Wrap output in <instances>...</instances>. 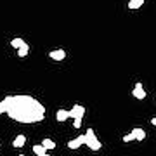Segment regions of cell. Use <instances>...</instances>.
I'll use <instances>...</instances> for the list:
<instances>
[{
  "label": "cell",
  "mask_w": 156,
  "mask_h": 156,
  "mask_svg": "<svg viewBox=\"0 0 156 156\" xmlns=\"http://www.w3.org/2000/svg\"><path fill=\"white\" fill-rule=\"evenodd\" d=\"M85 146H89L90 151H99L101 147H102L101 140L97 139V135H95V132L92 128H89V130L85 132Z\"/></svg>",
  "instance_id": "cell-2"
},
{
  "label": "cell",
  "mask_w": 156,
  "mask_h": 156,
  "mask_svg": "<svg viewBox=\"0 0 156 156\" xmlns=\"http://www.w3.org/2000/svg\"><path fill=\"white\" fill-rule=\"evenodd\" d=\"M85 115V108L82 106V104H75V106L69 109V116L73 118V120H76V118H83Z\"/></svg>",
  "instance_id": "cell-3"
},
{
  "label": "cell",
  "mask_w": 156,
  "mask_h": 156,
  "mask_svg": "<svg viewBox=\"0 0 156 156\" xmlns=\"http://www.w3.org/2000/svg\"><path fill=\"white\" fill-rule=\"evenodd\" d=\"M19 156H26V154H19Z\"/></svg>",
  "instance_id": "cell-20"
},
{
  "label": "cell",
  "mask_w": 156,
  "mask_h": 156,
  "mask_svg": "<svg viewBox=\"0 0 156 156\" xmlns=\"http://www.w3.org/2000/svg\"><path fill=\"white\" fill-rule=\"evenodd\" d=\"M151 125H154L156 127V118H151Z\"/></svg>",
  "instance_id": "cell-18"
},
{
  "label": "cell",
  "mask_w": 156,
  "mask_h": 156,
  "mask_svg": "<svg viewBox=\"0 0 156 156\" xmlns=\"http://www.w3.org/2000/svg\"><path fill=\"white\" fill-rule=\"evenodd\" d=\"M7 113V99H2L0 101V115Z\"/></svg>",
  "instance_id": "cell-16"
},
{
  "label": "cell",
  "mask_w": 156,
  "mask_h": 156,
  "mask_svg": "<svg viewBox=\"0 0 156 156\" xmlns=\"http://www.w3.org/2000/svg\"><path fill=\"white\" fill-rule=\"evenodd\" d=\"M144 5V0H130L128 2V9H139Z\"/></svg>",
  "instance_id": "cell-12"
},
{
  "label": "cell",
  "mask_w": 156,
  "mask_h": 156,
  "mask_svg": "<svg viewBox=\"0 0 156 156\" xmlns=\"http://www.w3.org/2000/svg\"><path fill=\"white\" fill-rule=\"evenodd\" d=\"M80 146H85V134L78 135L76 139H71L68 142V147H69V149H78Z\"/></svg>",
  "instance_id": "cell-6"
},
{
  "label": "cell",
  "mask_w": 156,
  "mask_h": 156,
  "mask_svg": "<svg viewBox=\"0 0 156 156\" xmlns=\"http://www.w3.org/2000/svg\"><path fill=\"white\" fill-rule=\"evenodd\" d=\"M132 95H134L135 99H139V101L146 99V90H144V87H142V83H140V82H137V83L134 85V90H132Z\"/></svg>",
  "instance_id": "cell-4"
},
{
  "label": "cell",
  "mask_w": 156,
  "mask_h": 156,
  "mask_svg": "<svg viewBox=\"0 0 156 156\" xmlns=\"http://www.w3.org/2000/svg\"><path fill=\"white\" fill-rule=\"evenodd\" d=\"M33 153L37 156H42V154H45V153H47V149H45L44 146H42V142H40V144H35L33 146Z\"/></svg>",
  "instance_id": "cell-11"
},
{
  "label": "cell",
  "mask_w": 156,
  "mask_h": 156,
  "mask_svg": "<svg viewBox=\"0 0 156 156\" xmlns=\"http://www.w3.org/2000/svg\"><path fill=\"white\" fill-rule=\"evenodd\" d=\"M42 146L49 151V149H54V147H56V142H54L52 139H44V140H42Z\"/></svg>",
  "instance_id": "cell-13"
},
{
  "label": "cell",
  "mask_w": 156,
  "mask_h": 156,
  "mask_svg": "<svg viewBox=\"0 0 156 156\" xmlns=\"http://www.w3.org/2000/svg\"><path fill=\"white\" fill-rule=\"evenodd\" d=\"M11 45L14 47V49H21V47H24V45H28V44H26L23 38H12L11 40Z\"/></svg>",
  "instance_id": "cell-10"
},
{
  "label": "cell",
  "mask_w": 156,
  "mask_h": 156,
  "mask_svg": "<svg viewBox=\"0 0 156 156\" xmlns=\"http://www.w3.org/2000/svg\"><path fill=\"white\" fill-rule=\"evenodd\" d=\"M49 57L52 59V61H62L64 57H66V50L64 49H56V50H50L49 52Z\"/></svg>",
  "instance_id": "cell-5"
},
{
  "label": "cell",
  "mask_w": 156,
  "mask_h": 156,
  "mask_svg": "<svg viewBox=\"0 0 156 156\" xmlns=\"http://www.w3.org/2000/svg\"><path fill=\"white\" fill-rule=\"evenodd\" d=\"M132 132L135 134V140H144L146 139V130H142V128H132Z\"/></svg>",
  "instance_id": "cell-9"
},
{
  "label": "cell",
  "mask_w": 156,
  "mask_h": 156,
  "mask_svg": "<svg viewBox=\"0 0 156 156\" xmlns=\"http://www.w3.org/2000/svg\"><path fill=\"white\" fill-rule=\"evenodd\" d=\"M24 144H26V135H23V134H19L16 139L12 140V146L14 147H23Z\"/></svg>",
  "instance_id": "cell-8"
},
{
  "label": "cell",
  "mask_w": 156,
  "mask_h": 156,
  "mask_svg": "<svg viewBox=\"0 0 156 156\" xmlns=\"http://www.w3.org/2000/svg\"><path fill=\"white\" fill-rule=\"evenodd\" d=\"M73 127H75V128H80V127H82V118H76V120H73Z\"/></svg>",
  "instance_id": "cell-17"
},
{
  "label": "cell",
  "mask_w": 156,
  "mask_h": 156,
  "mask_svg": "<svg viewBox=\"0 0 156 156\" xmlns=\"http://www.w3.org/2000/svg\"><path fill=\"white\" fill-rule=\"evenodd\" d=\"M132 140H135V134H134V132H128L127 135H123V142H132Z\"/></svg>",
  "instance_id": "cell-15"
},
{
  "label": "cell",
  "mask_w": 156,
  "mask_h": 156,
  "mask_svg": "<svg viewBox=\"0 0 156 156\" xmlns=\"http://www.w3.org/2000/svg\"><path fill=\"white\" fill-rule=\"evenodd\" d=\"M28 50H30V47L28 45H24V47H21V49H17V56L19 57H26L28 56Z\"/></svg>",
  "instance_id": "cell-14"
},
{
  "label": "cell",
  "mask_w": 156,
  "mask_h": 156,
  "mask_svg": "<svg viewBox=\"0 0 156 156\" xmlns=\"http://www.w3.org/2000/svg\"><path fill=\"white\" fill-rule=\"evenodd\" d=\"M42 156H49V154H47V153H45V154H42Z\"/></svg>",
  "instance_id": "cell-19"
},
{
  "label": "cell",
  "mask_w": 156,
  "mask_h": 156,
  "mask_svg": "<svg viewBox=\"0 0 156 156\" xmlns=\"http://www.w3.org/2000/svg\"><path fill=\"white\" fill-rule=\"evenodd\" d=\"M68 118H71L69 116V111H66V109H57V113H56L57 122H66Z\"/></svg>",
  "instance_id": "cell-7"
},
{
  "label": "cell",
  "mask_w": 156,
  "mask_h": 156,
  "mask_svg": "<svg viewBox=\"0 0 156 156\" xmlns=\"http://www.w3.org/2000/svg\"><path fill=\"white\" fill-rule=\"evenodd\" d=\"M7 116L17 123H38L45 118V106L33 95H7Z\"/></svg>",
  "instance_id": "cell-1"
}]
</instances>
